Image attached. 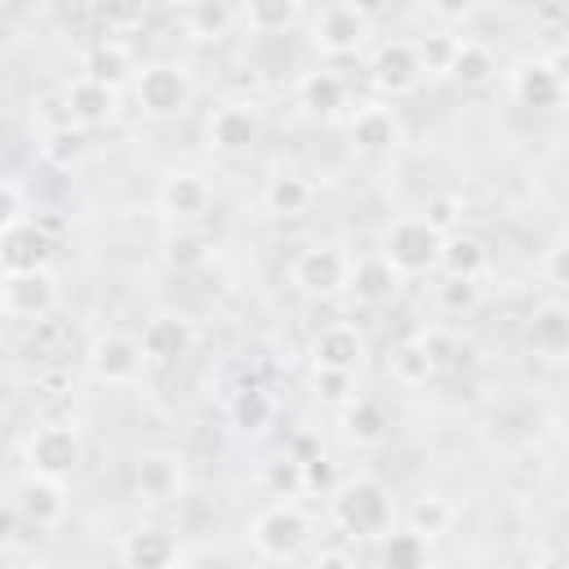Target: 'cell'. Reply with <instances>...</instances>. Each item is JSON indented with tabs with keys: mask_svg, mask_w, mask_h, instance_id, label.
I'll use <instances>...</instances> for the list:
<instances>
[{
	"mask_svg": "<svg viewBox=\"0 0 569 569\" xmlns=\"http://www.w3.org/2000/svg\"><path fill=\"white\" fill-rule=\"evenodd\" d=\"M329 516L342 533L378 542L387 529H396V493L387 480H378L369 471L342 476L338 489L329 493Z\"/></svg>",
	"mask_w": 569,
	"mask_h": 569,
	"instance_id": "1",
	"label": "cell"
},
{
	"mask_svg": "<svg viewBox=\"0 0 569 569\" xmlns=\"http://www.w3.org/2000/svg\"><path fill=\"white\" fill-rule=\"evenodd\" d=\"M440 244H445V236H440L422 213L391 218V222L378 231V258H382L400 280L440 271Z\"/></svg>",
	"mask_w": 569,
	"mask_h": 569,
	"instance_id": "2",
	"label": "cell"
},
{
	"mask_svg": "<svg viewBox=\"0 0 569 569\" xmlns=\"http://www.w3.org/2000/svg\"><path fill=\"white\" fill-rule=\"evenodd\" d=\"M249 547L258 560H298L311 547V516L298 498H271L249 520Z\"/></svg>",
	"mask_w": 569,
	"mask_h": 569,
	"instance_id": "3",
	"label": "cell"
},
{
	"mask_svg": "<svg viewBox=\"0 0 569 569\" xmlns=\"http://www.w3.org/2000/svg\"><path fill=\"white\" fill-rule=\"evenodd\" d=\"M22 462L27 471H44V476H58V480H71L76 467L84 462V440H80V427L67 422V418H49V422H36L27 445H22Z\"/></svg>",
	"mask_w": 569,
	"mask_h": 569,
	"instance_id": "4",
	"label": "cell"
},
{
	"mask_svg": "<svg viewBox=\"0 0 569 569\" xmlns=\"http://www.w3.org/2000/svg\"><path fill=\"white\" fill-rule=\"evenodd\" d=\"M129 89L147 120H178L196 98V84L178 62H147Z\"/></svg>",
	"mask_w": 569,
	"mask_h": 569,
	"instance_id": "5",
	"label": "cell"
},
{
	"mask_svg": "<svg viewBox=\"0 0 569 569\" xmlns=\"http://www.w3.org/2000/svg\"><path fill=\"white\" fill-rule=\"evenodd\" d=\"M84 369L93 382L102 387H129L142 378L147 369V351L138 338L120 333V329H107V333H93L89 347H84Z\"/></svg>",
	"mask_w": 569,
	"mask_h": 569,
	"instance_id": "6",
	"label": "cell"
},
{
	"mask_svg": "<svg viewBox=\"0 0 569 569\" xmlns=\"http://www.w3.org/2000/svg\"><path fill=\"white\" fill-rule=\"evenodd\" d=\"M351 262H356V258H347L338 244H307V249L293 258L289 280H293V289L307 293V298H338V293L351 289Z\"/></svg>",
	"mask_w": 569,
	"mask_h": 569,
	"instance_id": "7",
	"label": "cell"
},
{
	"mask_svg": "<svg viewBox=\"0 0 569 569\" xmlns=\"http://www.w3.org/2000/svg\"><path fill=\"white\" fill-rule=\"evenodd\" d=\"M133 498L142 507H169L187 493V462L178 449H142L133 458Z\"/></svg>",
	"mask_w": 569,
	"mask_h": 569,
	"instance_id": "8",
	"label": "cell"
},
{
	"mask_svg": "<svg viewBox=\"0 0 569 569\" xmlns=\"http://www.w3.org/2000/svg\"><path fill=\"white\" fill-rule=\"evenodd\" d=\"M9 507H13L18 525H27V529H58L67 516V480L44 476V471H27L9 489Z\"/></svg>",
	"mask_w": 569,
	"mask_h": 569,
	"instance_id": "9",
	"label": "cell"
},
{
	"mask_svg": "<svg viewBox=\"0 0 569 569\" xmlns=\"http://www.w3.org/2000/svg\"><path fill=\"white\" fill-rule=\"evenodd\" d=\"M0 307L9 320H44L53 316L58 307V276L49 267H36V271H4V284H0Z\"/></svg>",
	"mask_w": 569,
	"mask_h": 569,
	"instance_id": "10",
	"label": "cell"
},
{
	"mask_svg": "<svg viewBox=\"0 0 569 569\" xmlns=\"http://www.w3.org/2000/svg\"><path fill=\"white\" fill-rule=\"evenodd\" d=\"M258 138H262V120H258L253 102H222V107H213V116L204 124V142L222 160L249 156L258 147Z\"/></svg>",
	"mask_w": 569,
	"mask_h": 569,
	"instance_id": "11",
	"label": "cell"
},
{
	"mask_svg": "<svg viewBox=\"0 0 569 569\" xmlns=\"http://www.w3.org/2000/svg\"><path fill=\"white\" fill-rule=\"evenodd\" d=\"M365 71H369V84H373L382 98H405V93H413V89L427 80L413 40H387V44H378V49L369 53V67H365Z\"/></svg>",
	"mask_w": 569,
	"mask_h": 569,
	"instance_id": "12",
	"label": "cell"
},
{
	"mask_svg": "<svg viewBox=\"0 0 569 569\" xmlns=\"http://www.w3.org/2000/svg\"><path fill=\"white\" fill-rule=\"evenodd\" d=\"M347 133L360 156H396L405 147V120L391 102H360L347 120Z\"/></svg>",
	"mask_w": 569,
	"mask_h": 569,
	"instance_id": "13",
	"label": "cell"
},
{
	"mask_svg": "<svg viewBox=\"0 0 569 569\" xmlns=\"http://www.w3.org/2000/svg\"><path fill=\"white\" fill-rule=\"evenodd\" d=\"M520 342L538 356V360H569V298H542L525 325H520Z\"/></svg>",
	"mask_w": 569,
	"mask_h": 569,
	"instance_id": "14",
	"label": "cell"
},
{
	"mask_svg": "<svg viewBox=\"0 0 569 569\" xmlns=\"http://www.w3.org/2000/svg\"><path fill=\"white\" fill-rule=\"evenodd\" d=\"M156 209L169 218V222H196L213 209V187L204 173L196 169H169L156 187Z\"/></svg>",
	"mask_w": 569,
	"mask_h": 569,
	"instance_id": "15",
	"label": "cell"
},
{
	"mask_svg": "<svg viewBox=\"0 0 569 569\" xmlns=\"http://www.w3.org/2000/svg\"><path fill=\"white\" fill-rule=\"evenodd\" d=\"M196 338H200L196 320L182 316V311H156L142 325V333H138V342L147 351V365H178V360H187L196 351Z\"/></svg>",
	"mask_w": 569,
	"mask_h": 569,
	"instance_id": "16",
	"label": "cell"
},
{
	"mask_svg": "<svg viewBox=\"0 0 569 569\" xmlns=\"http://www.w3.org/2000/svg\"><path fill=\"white\" fill-rule=\"evenodd\" d=\"M369 27H373V22H369L365 13H356L347 0H338V4H329V9L316 18V27H311V44H316L325 58H351V53L365 49Z\"/></svg>",
	"mask_w": 569,
	"mask_h": 569,
	"instance_id": "17",
	"label": "cell"
},
{
	"mask_svg": "<svg viewBox=\"0 0 569 569\" xmlns=\"http://www.w3.org/2000/svg\"><path fill=\"white\" fill-rule=\"evenodd\" d=\"M53 258V227L49 218H31L22 227H9L0 231V267L4 271H36V267H49Z\"/></svg>",
	"mask_w": 569,
	"mask_h": 569,
	"instance_id": "18",
	"label": "cell"
},
{
	"mask_svg": "<svg viewBox=\"0 0 569 569\" xmlns=\"http://www.w3.org/2000/svg\"><path fill=\"white\" fill-rule=\"evenodd\" d=\"M116 556L129 569H169V565H182L187 560L178 533L164 529V525H138L133 533L120 538V551Z\"/></svg>",
	"mask_w": 569,
	"mask_h": 569,
	"instance_id": "19",
	"label": "cell"
},
{
	"mask_svg": "<svg viewBox=\"0 0 569 569\" xmlns=\"http://www.w3.org/2000/svg\"><path fill=\"white\" fill-rule=\"evenodd\" d=\"M365 333L351 320H329L307 338V356L311 365H333V369H360L365 360Z\"/></svg>",
	"mask_w": 569,
	"mask_h": 569,
	"instance_id": "20",
	"label": "cell"
},
{
	"mask_svg": "<svg viewBox=\"0 0 569 569\" xmlns=\"http://www.w3.org/2000/svg\"><path fill=\"white\" fill-rule=\"evenodd\" d=\"M222 413H227V427L231 431H240V436H267L271 427H276V396L267 391V387H258V382H240L231 396H227V405H222Z\"/></svg>",
	"mask_w": 569,
	"mask_h": 569,
	"instance_id": "21",
	"label": "cell"
},
{
	"mask_svg": "<svg viewBox=\"0 0 569 569\" xmlns=\"http://www.w3.org/2000/svg\"><path fill=\"white\" fill-rule=\"evenodd\" d=\"M511 98H516L525 111H551V107H560L569 93H565V84L556 80V71H551L547 58H525V62L511 71Z\"/></svg>",
	"mask_w": 569,
	"mask_h": 569,
	"instance_id": "22",
	"label": "cell"
},
{
	"mask_svg": "<svg viewBox=\"0 0 569 569\" xmlns=\"http://www.w3.org/2000/svg\"><path fill=\"white\" fill-rule=\"evenodd\" d=\"M262 209L271 213V218H280V222H289V218H302L311 204H316V187H311V178H302L298 169H276L267 182H262Z\"/></svg>",
	"mask_w": 569,
	"mask_h": 569,
	"instance_id": "23",
	"label": "cell"
},
{
	"mask_svg": "<svg viewBox=\"0 0 569 569\" xmlns=\"http://www.w3.org/2000/svg\"><path fill=\"white\" fill-rule=\"evenodd\" d=\"M387 373H391V382H400V387H427V382L440 373V365H436V356L427 351L422 333H405V338L391 342V351H387Z\"/></svg>",
	"mask_w": 569,
	"mask_h": 569,
	"instance_id": "24",
	"label": "cell"
},
{
	"mask_svg": "<svg viewBox=\"0 0 569 569\" xmlns=\"http://www.w3.org/2000/svg\"><path fill=\"white\" fill-rule=\"evenodd\" d=\"M338 413H342L338 427H342L347 445H356V449H378V445L387 440V431H391L387 409H382L378 400H369V396H356V400L342 405Z\"/></svg>",
	"mask_w": 569,
	"mask_h": 569,
	"instance_id": "25",
	"label": "cell"
},
{
	"mask_svg": "<svg viewBox=\"0 0 569 569\" xmlns=\"http://www.w3.org/2000/svg\"><path fill=\"white\" fill-rule=\"evenodd\" d=\"M138 71H142V67L133 62V53H129L120 40H98V44L84 53V62H80V76H89V80H98V84H111V89L133 84Z\"/></svg>",
	"mask_w": 569,
	"mask_h": 569,
	"instance_id": "26",
	"label": "cell"
},
{
	"mask_svg": "<svg viewBox=\"0 0 569 569\" xmlns=\"http://www.w3.org/2000/svg\"><path fill=\"white\" fill-rule=\"evenodd\" d=\"M298 107L316 120H338L342 107H347V80L338 71H307L298 80Z\"/></svg>",
	"mask_w": 569,
	"mask_h": 569,
	"instance_id": "27",
	"label": "cell"
},
{
	"mask_svg": "<svg viewBox=\"0 0 569 569\" xmlns=\"http://www.w3.org/2000/svg\"><path fill=\"white\" fill-rule=\"evenodd\" d=\"M489 258H493V253H489L485 236L462 231V227L445 231V244H440V271H445V276H480V280H485Z\"/></svg>",
	"mask_w": 569,
	"mask_h": 569,
	"instance_id": "28",
	"label": "cell"
},
{
	"mask_svg": "<svg viewBox=\"0 0 569 569\" xmlns=\"http://www.w3.org/2000/svg\"><path fill=\"white\" fill-rule=\"evenodd\" d=\"M62 89H67L71 111H76V120H80L84 129L107 124V120L116 116V107H120V89L98 84V80H89V76H76V80H71V84H62Z\"/></svg>",
	"mask_w": 569,
	"mask_h": 569,
	"instance_id": "29",
	"label": "cell"
},
{
	"mask_svg": "<svg viewBox=\"0 0 569 569\" xmlns=\"http://www.w3.org/2000/svg\"><path fill=\"white\" fill-rule=\"evenodd\" d=\"M36 151H40V160H44L49 169L71 173V169H80V164H84V156H89V129H84V124L44 129V133L36 138Z\"/></svg>",
	"mask_w": 569,
	"mask_h": 569,
	"instance_id": "30",
	"label": "cell"
},
{
	"mask_svg": "<svg viewBox=\"0 0 569 569\" xmlns=\"http://www.w3.org/2000/svg\"><path fill=\"white\" fill-rule=\"evenodd\" d=\"M378 560L391 565V569H422V565H431V538L409 529V525L387 529L378 538Z\"/></svg>",
	"mask_w": 569,
	"mask_h": 569,
	"instance_id": "31",
	"label": "cell"
},
{
	"mask_svg": "<svg viewBox=\"0 0 569 569\" xmlns=\"http://www.w3.org/2000/svg\"><path fill=\"white\" fill-rule=\"evenodd\" d=\"M493 76H498V58H493V49H489L485 40H458L449 80H458L462 89H485Z\"/></svg>",
	"mask_w": 569,
	"mask_h": 569,
	"instance_id": "32",
	"label": "cell"
},
{
	"mask_svg": "<svg viewBox=\"0 0 569 569\" xmlns=\"http://www.w3.org/2000/svg\"><path fill=\"white\" fill-rule=\"evenodd\" d=\"M258 485L267 489V498H302L307 493V471H302V458L298 453H276L262 462L258 471Z\"/></svg>",
	"mask_w": 569,
	"mask_h": 569,
	"instance_id": "33",
	"label": "cell"
},
{
	"mask_svg": "<svg viewBox=\"0 0 569 569\" xmlns=\"http://www.w3.org/2000/svg\"><path fill=\"white\" fill-rule=\"evenodd\" d=\"M453 520H458V507H453L449 498H440V493H418V498L409 502V511H405V525L418 529V533H427L431 542L445 538V533L453 529Z\"/></svg>",
	"mask_w": 569,
	"mask_h": 569,
	"instance_id": "34",
	"label": "cell"
},
{
	"mask_svg": "<svg viewBox=\"0 0 569 569\" xmlns=\"http://www.w3.org/2000/svg\"><path fill=\"white\" fill-rule=\"evenodd\" d=\"M182 27H187L191 40L213 44V40H222L231 31V4L227 0H191L182 9Z\"/></svg>",
	"mask_w": 569,
	"mask_h": 569,
	"instance_id": "35",
	"label": "cell"
},
{
	"mask_svg": "<svg viewBox=\"0 0 569 569\" xmlns=\"http://www.w3.org/2000/svg\"><path fill=\"white\" fill-rule=\"evenodd\" d=\"M160 258H164V267H169V271L187 276V271H200V267L213 258V240H209V236H200V231H173V236L164 240Z\"/></svg>",
	"mask_w": 569,
	"mask_h": 569,
	"instance_id": "36",
	"label": "cell"
},
{
	"mask_svg": "<svg viewBox=\"0 0 569 569\" xmlns=\"http://www.w3.org/2000/svg\"><path fill=\"white\" fill-rule=\"evenodd\" d=\"M307 387H311V396H316L320 405H329V409H342V405H351V400L360 396L356 369H333V365H311Z\"/></svg>",
	"mask_w": 569,
	"mask_h": 569,
	"instance_id": "37",
	"label": "cell"
},
{
	"mask_svg": "<svg viewBox=\"0 0 569 569\" xmlns=\"http://www.w3.org/2000/svg\"><path fill=\"white\" fill-rule=\"evenodd\" d=\"M302 18V0H244V27L258 36L289 31Z\"/></svg>",
	"mask_w": 569,
	"mask_h": 569,
	"instance_id": "38",
	"label": "cell"
},
{
	"mask_svg": "<svg viewBox=\"0 0 569 569\" xmlns=\"http://www.w3.org/2000/svg\"><path fill=\"white\" fill-rule=\"evenodd\" d=\"M485 298V284L480 276H445L440 271V284H436V307L445 316H471Z\"/></svg>",
	"mask_w": 569,
	"mask_h": 569,
	"instance_id": "39",
	"label": "cell"
},
{
	"mask_svg": "<svg viewBox=\"0 0 569 569\" xmlns=\"http://www.w3.org/2000/svg\"><path fill=\"white\" fill-rule=\"evenodd\" d=\"M396 271L373 253V258H360V262H351V289L347 293H356V298H365V302H378V298H387L391 289H396Z\"/></svg>",
	"mask_w": 569,
	"mask_h": 569,
	"instance_id": "40",
	"label": "cell"
},
{
	"mask_svg": "<svg viewBox=\"0 0 569 569\" xmlns=\"http://www.w3.org/2000/svg\"><path fill=\"white\" fill-rule=\"evenodd\" d=\"M413 44H418V62H422L427 76H449L458 36H449V31H427V36H418Z\"/></svg>",
	"mask_w": 569,
	"mask_h": 569,
	"instance_id": "41",
	"label": "cell"
},
{
	"mask_svg": "<svg viewBox=\"0 0 569 569\" xmlns=\"http://www.w3.org/2000/svg\"><path fill=\"white\" fill-rule=\"evenodd\" d=\"M31 120H36V129H40V133H44V129H67V124H80V120H76V111H71L67 89H53V93L36 98Z\"/></svg>",
	"mask_w": 569,
	"mask_h": 569,
	"instance_id": "42",
	"label": "cell"
},
{
	"mask_svg": "<svg viewBox=\"0 0 569 569\" xmlns=\"http://www.w3.org/2000/svg\"><path fill=\"white\" fill-rule=\"evenodd\" d=\"M31 218H36V204L27 200V187H22L18 178H4V182H0V231L22 227V222H31Z\"/></svg>",
	"mask_w": 569,
	"mask_h": 569,
	"instance_id": "43",
	"label": "cell"
},
{
	"mask_svg": "<svg viewBox=\"0 0 569 569\" xmlns=\"http://www.w3.org/2000/svg\"><path fill=\"white\" fill-rule=\"evenodd\" d=\"M156 0H98V18L111 27V31H133L147 22Z\"/></svg>",
	"mask_w": 569,
	"mask_h": 569,
	"instance_id": "44",
	"label": "cell"
},
{
	"mask_svg": "<svg viewBox=\"0 0 569 569\" xmlns=\"http://www.w3.org/2000/svg\"><path fill=\"white\" fill-rule=\"evenodd\" d=\"M302 471H307V493H320V498H329V493L338 489V480H342L329 453H311V458L302 462Z\"/></svg>",
	"mask_w": 569,
	"mask_h": 569,
	"instance_id": "45",
	"label": "cell"
},
{
	"mask_svg": "<svg viewBox=\"0 0 569 569\" xmlns=\"http://www.w3.org/2000/svg\"><path fill=\"white\" fill-rule=\"evenodd\" d=\"M422 218L445 236V231H453V227H458V218H462V200H458V196H449V191H440V196H431V200L422 204Z\"/></svg>",
	"mask_w": 569,
	"mask_h": 569,
	"instance_id": "46",
	"label": "cell"
},
{
	"mask_svg": "<svg viewBox=\"0 0 569 569\" xmlns=\"http://www.w3.org/2000/svg\"><path fill=\"white\" fill-rule=\"evenodd\" d=\"M542 280L556 289H569V236H560L542 249Z\"/></svg>",
	"mask_w": 569,
	"mask_h": 569,
	"instance_id": "47",
	"label": "cell"
},
{
	"mask_svg": "<svg viewBox=\"0 0 569 569\" xmlns=\"http://www.w3.org/2000/svg\"><path fill=\"white\" fill-rule=\"evenodd\" d=\"M418 333H422L427 351L436 356V365H440V369H449V365H453V356H458V338H453L445 325H427V329H418Z\"/></svg>",
	"mask_w": 569,
	"mask_h": 569,
	"instance_id": "48",
	"label": "cell"
},
{
	"mask_svg": "<svg viewBox=\"0 0 569 569\" xmlns=\"http://www.w3.org/2000/svg\"><path fill=\"white\" fill-rule=\"evenodd\" d=\"M427 9H431L436 18H445V22H462V18L476 9V0H427Z\"/></svg>",
	"mask_w": 569,
	"mask_h": 569,
	"instance_id": "49",
	"label": "cell"
},
{
	"mask_svg": "<svg viewBox=\"0 0 569 569\" xmlns=\"http://www.w3.org/2000/svg\"><path fill=\"white\" fill-rule=\"evenodd\" d=\"M547 62H551V71H556V80L565 84V93H569V44H560V49H551L547 53Z\"/></svg>",
	"mask_w": 569,
	"mask_h": 569,
	"instance_id": "50",
	"label": "cell"
},
{
	"mask_svg": "<svg viewBox=\"0 0 569 569\" xmlns=\"http://www.w3.org/2000/svg\"><path fill=\"white\" fill-rule=\"evenodd\" d=\"M316 565H356V551H347V547H325V551H316Z\"/></svg>",
	"mask_w": 569,
	"mask_h": 569,
	"instance_id": "51",
	"label": "cell"
},
{
	"mask_svg": "<svg viewBox=\"0 0 569 569\" xmlns=\"http://www.w3.org/2000/svg\"><path fill=\"white\" fill-rule=\"evenodd\" d=\"M347 4H351L356 13H365L369 22H373V18H382V13L391 9V0H347Z\"/></svg>",
	"mask_w": 569,
	"mask_h": 569,
	"instance_id": "52",
	"label": "cell"
},
{
	"mask_svg": "<svg viewBox=\"0 0 569 569\" xmlns=\"http://www.w3.org/2000/svg\"><path fill=\"white\" fill-rule=\"evenodd\" d=\"M289 453H298V458H302V462H307V458H311V453H320V445H316V440H311V436H293V440H289Z\"/></svg>",
	"mask_w": 569,
	"mask_h": 569,
	"instance_id": "53",
	"label": "cell"
},
{
	"mask_svg": "<svg viewBox=\"0 0 569 569\" xmlns=\"http://www.w3.org/2000/svg\"><path fill=\"white\" fill-rule=\"evenodd\" d=\"M156 4H164V9H187L191 0H156Z\"/></svg>",
	"mask_w": 569,
	"mask_h": 569,
	"instance_id": "54",
	"label": "cell"
}]
</instances>
